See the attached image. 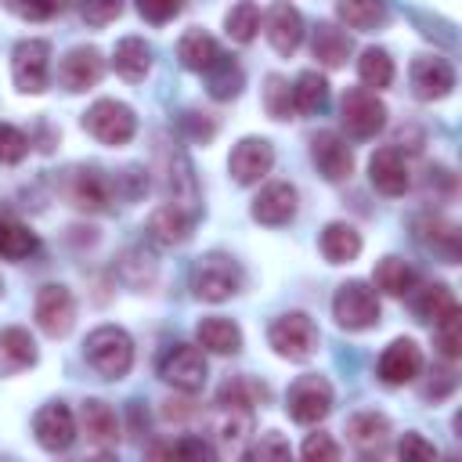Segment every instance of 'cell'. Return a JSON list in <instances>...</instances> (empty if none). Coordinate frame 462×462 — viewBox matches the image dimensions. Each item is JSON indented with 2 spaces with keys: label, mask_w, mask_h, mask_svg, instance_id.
Segmentation results:
<instances>
[{
  "label": "cell",
  "mask_w": 462,
  "mask_h": 462,
  "mask_svg": "<svg viewBox=\"0 0 462 462\" xmlns=\"http://www.w3.org/2000/svg\"><path fill=\"white\" fill-rule=\"evenodd\" d=\"M83 354H87V365L101 379H123L134 365V339L119 325H101L87 336Z\"/></svg>",
  "instance_id": "cell-1"
},
{
  "label": "cell",
  "mask_w": 462,
  "mask_h": 462,
  "mask_svg": "<svg viewBox=\"0 0 462 462\" xmlns=\"http://www.w3.org/2000/svg\"><path fill=\"white\" fill-rule=\"evenodd\" d=\"M191 289L199 300L206 303H220L231 300L242 289V267L224 256V253H206L195 267H191Z\"/></svg>",
  "instance_id": "cell-2"
},
{
  "label": "cell",
  "mask_w": 462,
  "mask_h": 462,
  "mask_svg": "<svg viewBox=\"0 0 462 462\" xmlns=\"http://www.w3.org/2000/svg\"><path fill=\"white\" fill-rule=\"evenodd\" d=\"M83 130L101 144H126L137 134V116L130 105L101 97L83 112Z\"/></svg>",
  "instance_id": "cell-3"
},
{
  "label": "cell",
  "mask_w": 462,
  "mask_h": 462,
  "mask_svg": "<svg viewBox=\"0 0 462 462\" xmlns=\"http://www.w3.org/2000/svg\"><path fill=\"white\" fill-rule=\"evenodd\" d=\"M267 343L274 346L278 357H289V361H310L314 350H318V325L292 310V314H282L274 318V325L267 328Z\"/></svg>",
  "instance_id": "cell-4"
},
{
  "label": "cell",
  "mask_w": 462,
  "mask_h": 462,
  "mask_svg": "<svg viewBox=\"0 0 462 462\" xmlns=\"http://www.w3.org/2000/svg\"><path fill=\"white\" fill-rule=\"evenodd\" d=\"M332 314L350 332L372 328V325H379V296L368 282H343L332 296Z\"/></svg>",
  "instance_id": "cell-5"
},
{
  "label": "cell",
  "mask_w": 462,
  "mask_h": 462,
  "mask_svg": "<svg viewBox=\"0 0 462 462\" xmlns=\"http://www.w3.org/2000/svg\"><path fill=\"white\" fill-rule=\"evenodd\" d=\"M285 411L300 426H314L332 411V386L325 375H300L285 393Z\"/></svg>",
  "instance_id": "cell-6"
},
{
  "label": "cell",
  "mask_w": 462,
  "mask_h": 462,
  "mask_svg": "<svg viewBox=\"0 0 462 462\" xmlns=\"http://www.w3.org/2000/svg\"><path fill=\"white\" fill-rule=\"evenodd\" d=\"M206 357H202V350L199 346H191V343H173V346H166L162 350V357H159V379H166L170 386H177V390H184V393H195V390H202L206 386Z\"/></svg>",
  "instance_id": "cell-7"
},
{
  "label": "cell",
  "mask_w": 462,
  "mask_h": 462,
  "mask_svg": "<svg viewBox=\"0 0 462 462\" xmlns=\"http://www.w3.org/2000/svg\"><path fill=\"white\" fill-rule=\"evenodd\" d=\"M51 72V43L47 40H22L11 54V76L22 94H43Z\"/></svg>",
  "instance_id": "cell-8"
},
{
  "label": "cell",
  "mask_w": 462,
  "mask_h": 462,
  "mask_svg": "<svg viewBox=\"0 0 462 462\" xmlns=\"http://www.w3.org/2000/svg\"><path fill=\"white\" fill-rule=\"evenodd\" d=\"M343 126L354 137H375L386 126V105L375 97V90L354 87L343 94Z\"/></svg>",
  "instance_id": "cell-9"
},
{
  "label": "cell",
  "mask_w": 462,
  "mask_h": 462,
  "mask_svg": "<svg viewBox=\"0 0 462 462\" xmlns=\"http://www.w3.org/2000/svg\"><path fill=\"white\" fill-rule=\"evenodd\" d=\"M112 195H116V184H112L101 170H94V166H87V170H72L69 180H65V199H69L76 209H87V213H101V209H108Z\"/></svg>",
  "instance_id": "cell-10"
},
{
  "label": "cell",
  "mask_w": 462,
  "mask_h": 462,
  "mask_svg": "<svg viewBox=\"0 0 462 462\" xmlns=\"http://www.w3.org/2000/svg\"><path fill=\"white\" fill-rule=\"evenodd\" d=\"M411 90L419 101H440L455 90V69L440 54H422L411 61Z\"/></svg>",
  "instance_id": "cell-11"
},
{
  "label": "cell",
  "mask_w": 462,
  "mask_h": 462,
  "mask_svg": "<svg viewBox=\"0 0 462 462\" xmlns=\"http://www.w3.org/2000/svg\"><path fill=\"white\" fill-rule=\"evenodd\" d=\"M32 433H36V444L43 451H69L72 440H76V419L61 401H51L36 411Z\"/></svg>",
  "instance_id": "cell-12"
},
{
  "label": "cell",
  "mask_w": 462,
  "mask_h": 462,
  "mask_svg": "<svg viewBox=\"0 0 462 462\" xmlns=\"http://www.w3.org/2000/svg\"><path fill=\"white\" fill-rule=\"evenodd\" d=\"M76 321V303H72V292L65 285H43L36 292V325L47 332V336H69Z\"/></svg>",
  "instance_id": "cell-13"
},
{
  "label": "cell",
  "mask_w": 462,
  "mask_h": 462,
  "mask_svg": "<svg viewBox=\"0 0 462 462\" xmlns=\"http://www.w3.org/2000/svg\"><path fill=\"white\" fill-rule=\"evenodd\" d=\"M310 159L325 180H346L354 173V152L336 130H321L310 137Z\"/></svg>",
  "instance_id": "cell-14"
},
{
  "label": "cell",
  "mask_w": 462,
  "mask_h": 462,
  "mask_svg": "<svg viewBox=\"0 0 462 462\" xmlns=\"http://www.w3.org/2000/svg\"><path fill=\"white\" fill-rule=\"evenodd\" d=\"M101 76H105V58H101L97 47H72V51L61 58V65H58V79H61L65 90H72V94L97 87Z\"/></svg>",
  "instance_id": "cell-15"
},
{
  "label": "cell",
  "mask_w": 462,
  "mask_h": 462,
  "mask_svg": "<svg viewBox=\"0 0 462 462\" xmlns=\"http://www.w3.org/2000/svg\"><path fill=\"white\" fill-rule=\"evenodd\" d=\"M274 166V148L263 137H242L227 159V170L238 184H256Z\"/></svg>",
  "instance_id": "cell-16"
},
{
  "label": "cell",
  "mask_w": 462,
  "mask_h": 462,
  "mask_svg": "<svg viewBox=\"0 0 462 462\" xmlns=\"http://www.w3.org/2000/svg\"><path fill=\"white\" fill-rule=\"evenodd\" d=\"M422 372V350L415 339H393L379 357V379L386 386H404Z\"/></svg>",
  "instance_id": "cell-17"
},
{
  "label": "cell",
  "mask_w": 462,
  "mask_h": 462,
  "mask_svg": "<svg viewBox=\"0 0 462 462\" xmlns=\"http://www.w3.org/2000/svg\"><path fill=\"white\" fill-rule=\"evenodd\" d=\"M368 180L375 191L383 195H404L408 184H411V173H408V162L397 148H379L372 159H368Z\"/></svg>",
  "instance_id": "cell-18"
},
{
  "label": "cell",
  "mask_w": 462,
  "mask_h": 462,
  "mask_svg": "<svg viewBox=\"0 0 462 462\" xmlns=\"http://www.w3.org/2000/svg\"><path fill=\"white\" fill-rule=\"evenodd\" d=\"M296 217V188L285 180H274L267 188H260V195L253 199V220L267 224V227H282Z\"/></svg>",
  "instance_id": "cell-19"
},
{
  "label": "cell",
  "mask_w": 462,
  "mask_h": 462,
  "mask_svg": "<svg viewBox=\"0 0 462 462\" xmlns=\"http://www.w3.org/2000/svg\"><path fill=\"white\" fill-rule=\"evenodd\" d=\"M267 40H271V47L278 54H292L303 43V14L289 0L271 4V11H267Z\"/></svg>",
  "instance_id": "cell-20"
},
{
  "label": "cell",
  "mask_w": 462,
  "mask_h": 462,
  "mask_svg": "<svg viewBox=\"0 0 462 462\" xmlns=\"http://www.w3.org/2000/svg\"><path fill=\"white\" fill-rule=\"evenodd\" d=\"M249 433H253V411H245V408H224V404L217 408V415H213V437H217V444H220L224 455H238Z\"/></svg>",
  "instance_id": "cell-21"
},
{
  "label": "cell",
  "mask_w": 462,
  "mask_h": 462,
  "mask_svg": "<svg viewBox=\"0 0 462 462\" xmlns=\"http://www.w3.org/2000/svg\"><path fill=\"white\" fill-rule=\"evenodd\" d=\"M79 422H83V433H87L90 444H97V448H116V440H119V419H116V411H112L105 401H97V397L83 401Z\"/></svg>",
  "instance_id": "cell-22"
},
{
  "label": "cell",
  "mask_w": 462,
  "mask_h": 462,
  "mask_svg": "<svg viewBox=\"0 0 462 462\" xmlns=\"http://www.w3.org/2000/svg\"><path fill=\"white\" fill-rule=\"evenodd\" d=\"M148 235H152L159 245H180V242L191 235V213H184V206H177V202H166V206L152 209V217H148Z\"/></svg>",
  "instance_id": "cell-23"
},
{
  "label": "cell",
  "mask_w": 462,
  "mask_h": 462,
  "mask_svg": "<svg viewBox=\"0 0 462 462\" xmlns=\"http://www.w3.org/2000/svg\"><path fill=\"white\" fill-rule=\"evenodd\" d=\"M415 235H419L422 245L437 249L448 263L458 260V227H455L448 217H440V213H426V217H419V220H415Z\"/></svg>",
  "instance_id": "cell-24"
},
{
  "label": "cell",
  "mask_w": 462,
  "mask_h": 462,
  "mask_svg": "<svg viewBox=\"0 0 462 462\" xmlns=\"http://www.w3.org/2000/svg\"><path fill=\"white\" fill-rule=\"evenodd\" d=\"M36 365V339L25 332V328H4L0 332V372L4 375H14L22 368H32Z\"/></svg>",
  "instance_id": "cell-25"
},
{
  "label": "cell",
  "mask_w": 462,
  "mask_h": 462,
  "mask_svg": "<svg viewBox=\"0 0 462 462\" xmlns=\"http://www.w3.org/2000/svg\"><path fill=\"white\" fill-rule=\"evenodd\" d=\"M310 51H314V58H318L325 69H339V65H346L354 43H350V36H346L339 25H332V22H318L314 40H310Z\"/></svg>",
  "instance_id": "cell-26"
},
{
  "label": "cell",
  "mask_w": 462,
  "mask_h": 462,
  "mask_svg": "<svg viewBox=\"0 0 462 462\" xmlns=\"http://www.w3.org/2000/svg\"><path fill=\"white\" fill-rule=\"evenodd\" d=\"M112 65H116V72H119L126 83H141V79L152 72V47H148L141 36H126V40L116 43Z\"/></svg>",
  "instance_id": "cell-27"
},
{
  "label": "cell",
  "mask_w": 462,
  "mask_h": 462,
  "mask_svg": "<svg viewBox=\"0 0 462 462\" xmlns=\"http://www.w3.org/2000/svg\"><path fill=\"white\" fill-rule=\"evenodd\" d=\"M177 58H180L184 69L206 72V69L220 58V43H217L209 32H202V29H188V32L177 40Z\"/></svg>",
  "instance_id": "cell-28"
},
{
  "label": "cell",
  "mask_w": 462,
  "mask_h": 462,
  "mask_svg": "<svg viewBox=\"0 0 462 462\" xmlns=\"http://www.w3.org/2000/svg\"><path fill=\"white\" fill-rule=\"evenodd\" d=\"M346 437L361 451H379L390 437V419L379 415V411H357V415L346 419Z\"/></svg>",
  "instance_id": "cell-29"
},
{
  "label": "cell",
  "mask_w": 462,
  "mask_h": 462,
  "mask_svg": "<svg viewBox=\"0 0 462 462\" xmlns=\"http://www.w3.org/2000/svg\"><path fill=\"white\" fill-rule=\"evenodd\" d=\"M195 336H199V346L209 354H238L242 350V332L227 318H202Z\"/></svg>",
  "instance_id": "cell-30"
},
{
  "label": "cell",
  "mask_w": 462,
  "mask_h": 462,
  "mask_svg": "<svg viewBox=\"0 0 462 462\" xmlns=\"http://www.w3.org/2000/svg\"><path fill=\"white\" fill-rule=\"evenodd\" d=\"M321 253H325L328 263H350V260H357V253H361V235H357V227H350V224H343V220L328 224V227L321 231Z\"/></svg>",
  "instance_id": "cell-31"
},
{
  "label": "cell",
  "mask_w": 462,
  "mask_h": 462,
  "mask_svg": "<svg viewBox=\"0 0 462 462\" xmlns=\"http://www.w3.org/2000/svg\"><path fill=\"white\" fill-rule=\"evenodd\" d=\"M336 14H339L350 29L372 32V29L386 25L390 7H386V0H336Z\"/></svg>",
  "instance_id": "cell-32"
},
{
  "label": "cell",
  "mask_w": 462,
  "mask_h": 462,
  "mask_svg": "<svg viewBox=\"0 0 462 462\" xmlns=\"http://www.w3.org/2000/svg\"><path fill=\"white\" fill-rule=\"evenodd\" d=\"M415 314L422 318V321H444V318H451V314H458V300H455V292L448 289V285H422L419 292H415Z\"/></svg>",
  "instance_id": "cell-33"
},
{
  "label": "cell",
  "mask_w": 462,
  "mask_h": 462,
  "mask_svg": "<svg viewBox=\"0 0 462 462\" xmlns=\"http://www.w3.org/2000/svg\"><path fill=\"white\" fill-rule=\"evenodd\" d=\"M242 83H245L242 65L231 61V58H224V54L206 69V87H209V94H213L217 101H231V97H238Z\"/></svg>",
  "instance_id": "cell-34"
},
{
  "label": "cell",
  "mask_w": 462,
  "mask_h": 462,
  "mask_svg": "<svg viewBox=\"0 0 462 462\" xmlns=\"http://www.w3.org/2000/svg\"><path fill=\"white\" fill-rule=\"evenodd\" d=\"M263 401H267V386L256 383V379H249V375H235V379H227L217 390V404H224V408H245V411H253Z\"/></svg>",
  "instance_id": "cell-35"
},
{
  "label": "cell",
  "mask_w": 462,
  "mask_h": 462,
  "mask_svg": "<svg viewBox=\"0 0 462 462\" xmlns=\"http://www.w3.org/2000/svg\"><path fill=\"white\" fill-rule=\"evenodd\" d=\"M292 97H296V112L310 116V112H321L325 101H328V79L314 69L300 72L296 76V87H292Z\"/></svg>",
  "instance_id": "cell-36"
},
{
  "label": "cell",
  "mask_w": 462,
  "mask_h": 462,
  "mask_svg": "<svg viewBox=\"0 0 462 462\" xmlns=\"http://www.w3.org/2000/svg\"><path fill=\"white\" fill-rule=\"evenodd\" d=\"M36 245L40 242L25 224H18L11 217H0V256L4 260H25V256L36 253Z\"/></svg>",
  "instance_id": "cell-37"
},
{
  "label": "cell",
  "mask_w": 462,
  "mask_h": 462,
  "mask_svg": "<svg viewBox=\"0 0 462 462\" xmlns=\"http://www.w3.org/2000/svg\"><path fill=\"white\" fill-rule=\"evenodd\" d=\"M357 76L365 87L372 90H383L393 83V58L383 51V47H368L361 58H357Z\"/></svg>",
  "instance_id": "cell-38"
},
{
  "label": "cell",
  "mask_w": 462,
  "mask_h": 462,
  "mask_svg": "<svg viewBox=\"0 0 462 462\" xmlns=\"http://www.w3.org/2000/svg\"><path fill=\"white\" fill-rule=\"evenodd\" d=\"M411 285H415V271L404 260L386 256L375 263V289H383L386 296H404V292H411Z\"/></svg>",
  "instance_id": "cell-39"
},
{
  "label": "cell",
  "mask_w": 462,
  "mask_h": 462,
  "mask_svg": "<svg viewBox=\"0 0 462 462\" xmlns=\"http://www.w3.org/2000/svg\"><path fill=\"white\" fill-rule=\"evenodd\" d=\"M224 29H227V36H231L235 43H249V40L256 36V29H260V7H256L253 0L235 4V7L227 11V18H224Z\"/></svg>",
  "instance_id": "cell-40"
},
{
  "label": "cell",
  "mask_w": 462,
  "mask_h": 462,
  "mask_svg": "<svg viewBox=\"0 0 462 462\" xmlns=\"http://www.w3.org/2000/svg\"><path fill=\"white\" fill-rule=\"evenodd\" d=\"M263 108H267L271 119H296V97H292L289 79H282V76H267V87H263Z\"/></svg>",
  "instance_id": "cell-41"
},
{
  "label": "cell",
  "mask_w": 462,
  "mask_h": 462,
  "mask_svg": "<svg viewBox=\"0 0 462 462\" xmlns=\"http://www.w3.org/2000/svg\"><path fill=\"white\" fill-rule=\"evenodd\" d=\"M119 274L123 282H130L134 289H144L155 282V260L144 253V249H126L123 260H119Z\"/></svg>",
  "instance_id": "cell-42"
},
{
  "label": "cell",
  "mask_w": 462,
  "mask_h": 462,
  "mask_svg": "<svg viewBox=\"0 0 462 462\" xmlns=\"http://www.w3.org/2000/svg\"><path fill=\"white\" fill-rule=\"evenodd\" d=\"M11 14H18V18H25V22H47V18H54V14H61L72 0H0Z\"/></svg>",
  "instance_id": "cell-43"
},
{
  "label": "cell",
  "mask_w": 462,
  "mask_h": 462,
  "mask_svg": "<svg viewBox=\"0 0 462 462\" xmlns=\"http://www.w3.org/2000/svg\"><path fill=\"white\" fill-rule=\"evenodd\" d=\"M25 155H29V137H25L18 126L0 123V162L14 166V162H22Z\"/></svg>",
  "instance_id": "cell-44"
},
{
  "label": "cell",
  "mask_w": 462,
  "mask_h": 462,
  "mask_svg": "<svg viewBox=\"0 0 462 462\" xmlns=\"http://www.w3.org/2000/svg\"><path fill=\"white\" fill-rule=\"evenodd\" d=\"M437 346H440V354H444L448 361L462 357V318H458V314L437 321Z\"/></svg>",
  "instance_id": "cell-45"
},
{
  "label": "cell",
  "mask_w": 462,
  "mask_h": 462,
  "mask_svg": "<svg viewBox=\"0 0 462 462\" xmlns=\"http://www.w3.org/2000/svg\"><path fill=\"white\" fill-rule=\"evenodd\" d=\"M152 455H170V458H213L217 451L202 440V437H180L177 444H166V448H155Z\"/></svg>",
  "instance_id": "cell-46"
},
{
  "label": "cell",
  "mask_w": 462,
  "mask_h": 462,
  "mask_svg": "<svg viewBox=\"0 0 462 462\" xmlns=\"http://www.w3.org/2000/svg\"><path fill=\"white\" fill-rule=\"evenodd\" d=\"M79 11H83V22L87 25H108V22H116L119 18V11H123V0H79Z\"/></svg>",
  "instance_id": "cell-47"
},
{
  "label": "cell",
  "mask_w": 462,
  "mask_h": 462,
  "mask_svg": "<svg viewBox=\"0 0 462 462\" xmlns=\"http://www.w3.org/2000/svg\"><path fill=\"white\" fill-rule=\"evenodd\" d=\"M137 11L152 25H166L170 18H177L184 11V0H137Z\"/></svg>",
  "instance_id": "cell-48"
},
{
  "label": "cell",
  "mask_w": 462,
  "mask_h": 462,
  "mask_svg": "<svg viewBox=\"0 0 462 462\" xmlns=\"http://www.w3.org/2000/svg\"><path fill=\"white\" fill-rule=\"evenodd\" d=\"M397 455L404 462H426V458H437V448L422 433H404L401 444H397Z\"/></svg>",
  "instance_id": "cell-49"
},
{
  "label": "cell",
  "mask_w": 462,
  "mask_h": 462,
  "mask_svg": "<svg viewBox=\"0 0 462 462\" xmlns=\"http://www.w3.org/2000/svg\"><path fill=\"white\" fill-rule=\"evenodd\" d=\"M300 451H303V458H310V462H314V458H325V462H336V458H339V444H336L328 433H310Z\"/></svg>",
  "instance_id": "cell-50"
},
{
  "label": "cell",
  "mask_w": 462,
  "mask_h": 462,
  "mask_svg": "<svg viewBox=\"0 0 462 462\" xmlns=\"http://www.w3.org/2000/svg\"><path fill=\"white\" fill-rule=\"evenodd\" d=\"M289 455H292V448H289V440H282L278 433L260 437V444L253 448V458H289Z\"/></svg>",
  "instance_id": "cell-51"
},
{
  "label": "cell",
  "mask_w": 462,
  "mask_h": 462,
  "mask_svg": "<svg viewBox=\"0 0 462 462\" xmlns=\"http://www.w3.org/2000/svg\"><path fill=\"white\" fill-rule=\"evenodd\" d=\"M0 289H4V285H0Z\"/></svg>",
  "instance_id": "cell-52"
}]
</instances>
